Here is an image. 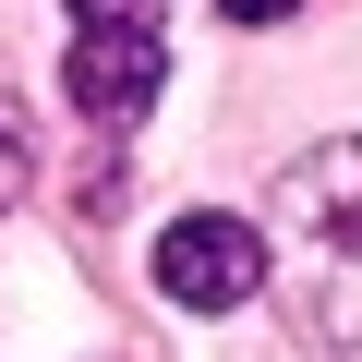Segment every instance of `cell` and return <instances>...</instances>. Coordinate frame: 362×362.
<instances>
[{
	"label": "cell",
	"mask_w": 362,
	"mask_h": 362,
	"mask_svg": "<svg viewBox=\"0 0 362 362\" xmlns=\"http://www.w3.org/2000/svg\"><path fill=\"white\" fill-rule=\"evenodd\" d=\"M266 278H290V326L314 362H362V133L290 157Z\"/></svg>",
	"instance_id": "obj_1"
},
{
	"label": "cell",
	"mask_w": 362,
	"mask_h": 362,
	"mask_svg": "<svg viewBox=\"0 0 362 362\" xmlns=\"http://www.w3.org/2000/svg\"><path fill=\"white\" fill-rule=\"evenodd\" d=\"M73 13H85V37H73V61H61L73 109H85V121H145L157 85H169L157 13H145V0H73Z\"/></svg>",
	"instance_id": "obj_2"
},
{
	"label": "cell",
	"mask_w": 362,
	"mask_h": 362,
	"mask_svg": "<svg viewBox=\"0 0 362 362\" xmlns=\"http://www.w3.org/2000/svg\"><path fill=\"white\" fill-rule=\"evenodd\" d=\"M157 290L194 302V314H242V302L266 290V230H254V218H218V206L169 218V230H157Z\"/></svg>",
	"instance_id": "obj_3"
},
{
	"label": "cell",
	"mask_w": 362,
	"mask_h": 362,
	"mask_svg": "<svg viewBox=\"0 0 362 362\" xmlns=\"http://www.w3.org/2000/svg\"><path fill=\"white\" fill-rule=\"evenodd\" d=\"M218 13H230V25H290L302 0H218Z\"/></svg>",
	"instance_id": "obj_4"
}]
</instances>
